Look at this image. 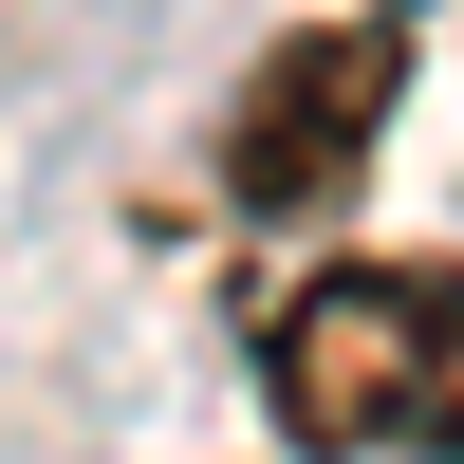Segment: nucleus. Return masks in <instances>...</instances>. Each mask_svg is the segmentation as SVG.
I'll return each instance as SVG.
<instances>
[{
  "instance_id": "nucleus-1",
  "label": "nucleus",
  "mask_w": 464,
  "mask_h": 464,
  "mask_svg": "<svg viewBox=\"0 0 464 464\" xmlns=\"http://www.w3.org/2000/svg\"><path fill=\"white\" fill-rule=\"evenodd\" d=\"M260 409L297 446L464 464V260H316L260 316Z\"/></svg>"
},
{
  "instance_id": "nucleus-2",
  "label": "nucleus",
  "mask_w": 464,
  "mask_h": 464,
  "mask_svg": "<svg viewBox=\"0 0 464 464\" xmlns=\"http://www.w3.org/2000/svg\"><path fill=\"white\" fill-rule=\"evenodd\" d=\"M409 56H428V19H409V0H334V19H297L279 56L223 93V205H242V223H316L334 186L372 168Z\"/></svg>"
}]
</instances>
